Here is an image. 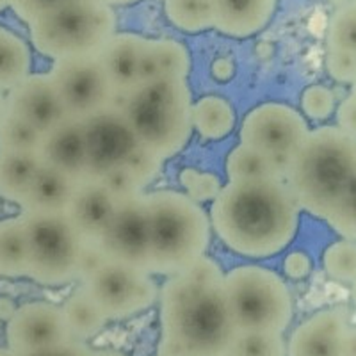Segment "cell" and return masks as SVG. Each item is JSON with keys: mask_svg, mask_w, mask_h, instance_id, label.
<instances>
[{"mask_svg": "<svg viewBox=\"0 0 356 356\" xmlns=\"http://www.w3.org/2000/svg\"><path fill=\"white\" fill-rule=\"evenodd\" d=\"M346 356H356V326H351L346 337Z\"/></svg>", "mask_w": 356, "mask_h": 356, "instance_id": "45", "label": "cell"}, {"mask_svg": "<svg viewBox=\"0 0 356 356\" xmlns=\"http://www.w3.org/2000/svg\"><path fill=\"white\" fill-rule=\"evenodd\" d=\"M162 356H227L237 337L225 292V273L202 257L170 276L159 292Z\"/></svg>", "mask_w": 356, "mask_h": 356, "instance_id": "1", "label": "cell"}, {"mask_svg": "<svg viewBox=\"0 0 356 356\" xmlns=\"http://www.w3.org/2000/svg\"><path fill=\"white\" fill-rule=\"evenodd\" d=\"M43 138L44 134L41 130L17 114L8 113L0 125V150L40 154Z\"/></svg>", "mask_w": 356, "mask_h": 356, "instance_id": "30", "label": "cell"}, {"mask_svg": "<svg viewBox=\"0 0 356 356\" xmlns=\"http://www.w3.org/2000/svg\"><path fill=\"white\" fill-rule=\"evenodd\" d=\"M97 244L109 260L148 269L150 219L146 207V193L118 200L116 212Z\"/></svg>", "mask_w": 356, "mask_h": 356, "instance_id": "13", "label": "cell"}, {"mask_svg": "<svg viewBox=\"0 0 356 356\" xmlns=\"http://www.w3.org/2000/svg\"><path fill=\"white\" fill-rule=\"evenodd\" d=\"M106 260L107 257L104 255V251L100 250L98 244L86 243L84 251H82V257H81V266H79V282L82 284V282L93 275L98 267L106 262Z\"/></svg>", "mask_w": 356, "mask_h": 356, "instance_id": "40", "label": "cell"}, {"mask_svg": "<svg viewBox=\"0 0 356 356\" xmlns=\"http://www.w3.org/2000/svg\"><path fill=\"white\" fill-rule=\"evenodd\" d=\"M337 127L356 139V97L349 95L337 106Z\"/></svg>", "mask_w": 356, "mask_h": 356, "instance_id": "42", "label": "cell"}, {"mask_svg": "<svg viewBox=\"0 0 356 356\" xmlns=\"http://www.w3.org/2000/svg\"><path fill=\"white\" fill-rule=\"evenodd\" d=\"M326 70L333 81L353 86L356 82V54L328 50L326 52Z\"/></svg>", "mask_w": 356, "mask_h": 356, "instance_id": "37", "label": "cell"}, {"mask_svg": "<svg viewBox=\"0 0 356 356\" xmlns=\"http://www.w3.org/2000/svg\"><path fill=\"white\" fill-rule=\"evenodd\" d=\"M145 38L132 33H116L104 47L98 59L120 98L139 84V68Z\"/></svg>", "mask_w": 356, "mask_h": 356, "instance_id": "19", "label": "cell"}, {"mask_svg": "<svg viewBox=\"0 0 356 356\" xmlns=\"http://www.w3.org/2000/svg\"><path fill=\"white\" fill-rule=\"evenodd\" d=\"M225 292L237 332L282 333L294 314L292 294L280 275L262 266H239L225 275Z\"/></svg>", "mask_w": 356, "mask_h": 356, "instance_id": "7", "label": "cell"}, {"mask_svg": "<svg viewBox=\"0 0 356 356\" xmlns=\"http://www.w3.org/2000/svg\"><path fill=\"white\" fill-rule=\"evenodd\" d=\"M348 314L324 308L298 326L287 342V356H346Z\"/></svg>", "mask_w": 356, "mask_h": 356, "instance_id": "16", "label": "cell"}, {"mask_svg": "<svg viewBox=\"0 0 356 356\" xmlns=\"http://www.w3.org/2000/svg\"><path fill=\"white\" fill-rule=\"evenodd\" d=\"M68 324L59 305L31 301L15 308L6 324V348L17 356L33 355L70 342Z\"/></svg>", "mask_w": 356, "mask_h": 356, "instance_id": "14", "label": "cell"}, {"mask_svg": "<svg viewBox=\"0 0 356 356\" xmlns=\"http://www.w3.org/2000/svg\"><path fill=\"white\" fill-rule=\"evenodd\" d=\"M0 356H17V355H15V353H13L11 349L0 348Z\"/></svg>", "mask_w": 356, "mask_h": 356, "instance_id": "49", "label": "cell"}, {"mask_svg": "<svg viewBox=\"0 0 356 356\" xmlns=\"http://www.w3.org/2000/svg\"><path fill=\"white\" fill-rule=\"evenodd\" d=\"M93 349L89 348L84 342H77V340H70L66 344L56 346V348L44 349V351L33 353V355L25 356H91Z\"/></svg>", "mask_w": 356, "mask_h": 356, "instance_id": "43", "label": "cell"}, {"mask_svg": "<svg viewBox=\"0 0 356 356\" xmlns=\"http://www.w3.org/2000/svg\"><path fill=\"white\" fill-rule=\"evenodd\" d=\"M41 166L40 154L0 150V198L20 207Z\"/></svg>", "mask_w": 356, "mask_h": 356, "instance_id": "23", "label": "cell"}, {"mask_svg": "<svg viewBox=\"0 0 356 356\" xmlns=\"http://www.w3.org/2000/svg\"><path fill=\"white\" fill-rule=\"evenodd\" d=\"M29 241V278L44 287L79 282L86 241L66 214H22Z\"/></svg>", "mask_w": 356, "mask_h": 356, "instance_id": "8", "label": "cell"}, {"mask_svg": "<svg viewBox=\"0 0 356 356\" xmlns=\"http://www.w3.org/2000/svg\"><path fill=\"white\" fill-rule=\"evenodd\" d=\"M157 356H162V355H157Z\"/></svg>", "mask_w": 356, "mask_h": 356, "instance_id": "54", "label": "cell"}, {"mask_svg": "<svg viewBox=\"0 0 356 356\" xmlns=\"http://www.w3.org/2000/svg\"><path fill=\"white\" fill-rule=\"evenodd\" d=\"M91 356H127V355H123V353H120V351H114V349H102V351L93 349Z\"/></svg>", "mask_w": 356, "mask_h": 356, "instance_id": "47", "label": "cell"}, {"mask_svg": "<svg viewBox=\"0 0 356 356\" xmlns=\"http://www.w3.org/2000/svg\"><path fill=\"white\" fill-rule=\"evenodd\" d=\"M355 171L356 139L339 127H319L292 157L285 182L301 211L326 221Z\"/></svg>", "mask_w": 356, "mask_h": 356, "instance_id": "3", "label": "cell"}, {"mask_svg": "<svg viewBox=\"0 0 356 356\" xmlns=\"http://www.w3.org/2000/svg\"><path fill=\"white\" fill-rule=\"evenodd\" d=\"M68 2H73V0H9V8L15 11L18 18H22L29 25L47 13L68 4Z\"/></svg>", "mask_w": 356, "mask_h": 356, "instance_id": "38", "label": "cell"}, {"mask_svg": "<svg viewBox=\"0 0 356 356\" xmlns=\"http://www.w3.org/2000/svg\"><path fill=\"white\" fill-rule=\"evenodd\" d=\"M70 335L77 342H88L106 328L107 317L84 285H79L61 305Z\"/></svg>", "mask_w": 356, "mask_h": 356, "instance_id": "24", "label": "cell"}, {"mask_svg": "<svg viewBox=\"0 0 356 356\" xmlns=\"http://www.w3.org/2000/svg\"><path fill=\"white\" fill-rule=\"evenodd\" d=\"M326 222L340 237L356 241V171Z\"/></svg>", "mask_w": 356, "mask_h": 356, "instance_id": "34", "label": "cell"}, {"mask_svg": "<svg viewBox=\"0 0 356 356\" xmlns=\"http://www.w3.org/2000/svg\"><path fill=\"white\" fill-rule=\"evenodd\" d=\"M164 11L171 24L189 34L214 29L211 0H164Z\"/></svg>", "mask_w": 356, "mask_h": 356, "instance_id": "29", "label": "cell"}, {"mask_svg": "<svg viewBox=\"0 0 356 356\" xmlns=\"http://www.w3.org/2000/svg\"><path fill=\"white\" fill-rule=\"evenodd\" d=\"M113 6L102 0H73L29 24L34 49L54 63L98 57L116 34Z\"/></svg>", "mask_w": 356, "mask_h": 356, "instance_id": "6", "label": "cell"}, {"mask_svg": "<svg viewBox=\"0 0 356 356\" xmlns=\"http://www.w3.org/2000/svg\"><path fill=\"white\" fill-rule=\"evenodd\" d=\"M81 285L109 321L129 319L148 310L161 292L148 269L109 259Z\"/></svg>", "mask_w": 356, "mask_h": 356, "instance_id": "9", "label": "cell"}, {"mask_svg": "<svg viewBox=\"0 0 356 356\" xmlns=\"http://www.w3.org/2000/svg\"><path fill=\"white\" fill-rule=\"evenodd\" d=\"M8 111L24 118L43 134L68 118L50 73H31L17 88L8 91Z\"/></svg>", "mask_w": 356, "mask_h": 356, "instance_id": "15", "label": "cell"}, {"mask_svg": "<svg viewBox=\"0 0 356 356\" xmlns=\"http://www.w3.org/2000/svg\"><path fill=\"white\" fill-rule=\"evenodd\" d=\"M235 65L230 57H219L216 59L214 65H212V75L218 81H228V79L234 77Z\"/></svg>", "mask_w": 356, "mask_h": 356, "instance_id": "44", "label": "cell"}, {"mask_svg": "<svg viewBox=\"0 0 356 356\" xmlns=\"http://www.w3.org/2000/svg\"><path fill=\"white\" fill-rule=\"evenodd\" d=\"M143 148L166 161L182 152L193 134V95L186 79L139 82L118 100Z\"/></svg>", "mask_w": 356, "mask_h": 356, "instance_id": "5", "label": "cell"}, {"mask_svg": "<svg viewBox=\"0 0 356 356\" xmlns=\"http://www.w3.org/2000/svg\"><path fill=\"white\" fill-rule=\"evenodd\" d=\"M227 356H287L282 333L239 332Z\"/></svg>", "mask_w": 356, "mask_h": 356, "instance_id": "32", "label": "cell"}, {"mask_svg": "<svg viewBox=\"0 0 356 356\" xmlns=\"http://www.w3.org/2000/svg\"><path fill=\"white\" fill-rule=\"evenodd\" d=\"M228 182H237V180H255V178H271L282 177L275 159L269 157L264 152L251 148L241 143L228 154L227 166Z\"/></svg>", "mask_w": 356, "mask_h": 356, "instance_id": "28", "label": "cell"}, {"mask_svg": "<svg viewBox=\"0 0 356 356\" xmlns=\"http://www.w3.org/2000/svg\"><path fill=\"white\" fill-rule=\"evenodd\" d=\"M44 166L66 175L75 182L88 178V145L84 122L66 118L65 122L44 134L40 148Z\"/></svg>", "mask_w": 356, "mask_h": 356, "instance_id": "17", "label": "cell"}, {"mask_svg": "<svg viewBox=\"0 0 356 356\" xmlns=\"http://www.w3.org/2000/svg\"><path fill=\"white\" fill-rule=\"evenodd\" d=\"M301 207L285 178L237 180L211 207V225L228 250L250 259L284 251L298 234Z\"/></svg>", "mask_w": 356, "mask_h": 356, "instance_id": "2", "label": "cell"}, {"mask_svg": "<svg viewBox=\"0 0 356 356\" xmlns=\"http://www.w3.org/2000/svg\"><path fill=\"white\" fill-rule=\"evenodd\" d=\"M8 97L4 95V91L0 89V125L4 122V118L8 116Z\"/></svg>", "mask_w": 356, "mask_h": 356, "instance_id": "46", "label": "cell"}, {"mask_svg": "<svg viewBox=\"0 0 356 356\" xmlns=\"http://www.w3.org/2000/svg\"><path fill=\"white\" fill-rule=\"evenodd\" d=\"M6 8H9V0H0V11H4Z\"/></svg>", "mask_w": 356, "mask_h": 356, "instance_id": "50", "label": "cell"}, {"mask_svg": "<svg viewBox=\"0 0 356 356\" xmlns=\"http://www.w3.org/2000/svg\"><path fill=\"white\" fill-rule=\"evenodd\" d=\"M31 50L18 34L0 27V89L11 91L31 75Z\"/></svg>", "mask_w": 356, "mask_h": 356, "instance_id": "27", "label": "cell"}, {"mask_svg": "<svg viewBox=\"0 0 356 356\" xmlns=\"http://www.w3.org/2000/svg\"><path fill=\"white\" fill-rule=\"evenodd\" d=\"M303 114L314 122H326L337 111V97L328 86H308L300 98Z\"/></svg>", "mask_w": 356, "mask_h": 356, "instance_id": "36", "label": "cell"}, {"mask_svg": "<svg viewBox=\"0 0 356 356\" xmlns=\"http://www.w3.org/2000/svg\"><path fill=\"white\" fill-rule=\"evenodd\" d=\"M351 95H355V97H356V82L351 86Z\"/></svg>", "mask_w": 356, "mask_h": 356, "instance_id": "52", "label": "cell"}, {"mask_svg": "<svg viewBox=\"0 0 356 356\" xmlns=\"http://www.w3.org/2000/svg\"><path fill=\"white\" fill-rule=\"evenodd\" d=\"M88 145V178L102 180L122 168H129L143 150L120 104L84 122Z\"/></svg>", "mask_w": 356, "mask_h": 356, "instance_id": "12", "label": "cell"}, {"mask_svg": "<svg viewBox=\"0 0 356 356\" xmlns=\"http://www.w3.org/2000/svg\"><path fill=\"white\" fill-rule=\"evenodd\" d=\"M180 186L186 189V195L195 202H214L221 193V182L211 171H200L196 168H186L180 171Z\"/></svg>", "mask_w": 356, "mask_h": 356, "instance_id": "35", "label": "cell"}, {"mask_svg": "<svg viewBox=\"0 0 356 356\" xmlns=\"http://www.w3.org/2000/svg\"><path fill=\"white\" fill-rule=\"evenodd\" d=\"M77 186L79 182L43 164L22 202V214H66Z\"/></svg>", "mask_w": 356, "mask_h": 356, "instance_id": "21", "label": "cell"}, {"mask_svg": "<svg viewBox=\"0 0 356 356\" xmlns=\"http://www.w3.org/2000/svg\"><path fill=\"white\" fill-rule=\"evenodd\" d=\"M0 267L6 278L27 276L29 241L22 216L0 221Z\"/></svg>", "mask_w": 356, "mask_h": 356, "instance_id": "26", "label": "cell"}, {"mask_svg": "<svg viewBox=\"0 0 356 356\" xmlns=\"http://www.w3.org/2000/svg\"><path fill=\"white\" fill-rule=\"evenodd\" d=\"M150 219L152 275L175 276L205 257L211 243V218L198 202L178 191L146 193Z\"/></svg>", "mask_w": 356, "mask_h": 356, "instance_id": "4", "label": "cell"}, {"mask_svg": "<svg viewBox=\"0 0 356 356\" xmlns=\"http://www.w3.org/2000/svg\"><path fill=\"white\" fill-rule=\"evenodd\" d=\"M307 120L287 104L267 102L246 114L241 125V143L273 157L282 173H287L292 157L308 138Z\"/></svg>", "mask_w": 356, "mask_h": 356, "instance_id": "10", "label": "cell"}, {"mask_svg": "<svg viewBox=\"0 0 356 356\" xmlns=\"http://www.w3.org/2000/svg\"><path fill=\"white\" fill-rule=\"evenodd\" d=\"M328 50L356 54V0L346 2L333 13L326 34Z\"/></svg>", "mask_w": 356, "mask_h": 356, "instance_id": "33", "label": "cell"}, {"mask_svg": "<svg viewBox=\"0 0 356 356\" xmlns=\"http://www.w3.org/2000/svg\"><path fill=\"white\" fill-rule=\"evenodd\" d=\"M102 182L109 187L111 193H113L118 200L138 195V193H145V189H143V186L139 184V180L134 177V173L129 168H122V170L113 171V173L107 175L106 178H102Z\"/></svg>", "mask_w": 356, "mask_h": 356, "instance_id": "39", "label": "cell"}, {"mask_svg": "<svg viewBox=\"0 0 356 356\" xmlns=\"http://www.w3.org/2000/svg\"><path fill=\"white\" fill-rule=\"evenodd\" d=\"M191 72V54L177 40H146L143 43L139 82L155 79H186Z\"/></svg>", "mask_w": 356, "mask_h": 356, "instance_id": "22", "label": "cell"}, {"mask_svg": "<svg viewBox=\"0 0 356 356\" xmlns=\"http://www.w3.org/2000/svg\"><path fill=\"white\" fill-rule=\"evenodd\" d=\"M284 273L291 280H303L312 273V259L305 251H291L284 260Z\"/></svg>", "mask_w": 356, "mask_h": 356, "instance_id": "41", "label": "cell"}, {"mask_svg": "<svg viewBox=\"0 0 356 356\" xmlns=\"http://www.w3.org/2000/svg\"><path fill=\"white\" fill-rule=\"evenodd\" d=\"M49 73L73 120L88 122L120 100L98 57L57 61Z\"/></svg>", "mask_w": 356, "mask_h": 356, "instance_id": "11", "label": "cell"}, {"mask_svg": "<svg viewBox=\"0 0 356 356\" xmlns=\"http://www.w3.org/2000/svg\"><path fill=\"white\" fill-rule=\"evenodd\" d=\"M0 276H2V267H0Z\"/></svg>", "mask_w": 356, "mask_h": 356, "instance_id": "53", "label": "cell"}, {"mask_svg": "<svg viewBox=\"0 0 356 356\" xmlns=\"http://www.w3.org/2000/svg\"><path fill=\"white\" fill-rule=\"evenodd\" d=\"M351 296H353V301H355V305H356V282L351 285Z\"/></svg>", "mask_w": 356, "mask_h": 356, "instance_id": "51", "label": "cell"}, {"mask_svg": "<svg viewBox=\"0 0 356 356\" xmlns=\"http://www.w3.org/2000/svg\"><path fill=\"white\" fill-rule=\"evenodd\" d=\"M323 267L326 275L340 284L356 282V241L339 239L328 244L323 253Z\"/></svg>", "mask_w": 356, "mask_h": 356, "instance_id": "31", "label": "cell"}, {"mask_svg": "<svg viewBox=\"0 0 356 356\" xmlns=\"http://www.w3.org/2000/svg\"><path fill=\"white\" fill-rule=\"evenodd\" d=\"M109 6H123V4H132V2H138V0H102Z\"/></svg>", "mask_w": 356, "mask_h": 356, "instance_id": "48", "label": "cell"}, {"mask_svg": "<svg viewBox=\"0 0 356 356\" xmlns=\"http://www.w3.org/2000/svg\"><path fill=\"white\" fill-rule=\"evenodd\" d=\"M237 114L227 98L209 95L193 106V129L209 141H219L235 129Z\"/></svg>", "mask_w": 356, "mask_h": 356, "instance_id": "25", "label": "cell"}, {"mask_svg": "<svg viewBox=\"0 0 356 356\" xmlns=\"http://www.w3.org/2000/svg\"><path fill=\"white\" fill-rule=\"evenodd\" d=\"M118 198L102 180L79 182L66 216L86 243L97 244L116 212Z\"/></svg>", "mask_w": 356, "mask_h": 356, "instance_id": "18", "label": "cell"}, {"mask_svg": "<svg viewBox=\"0 0 356 356\" xmlns=\"http://www.w3.org/2000/svg\"><path fill=\"white\" fill-rule=\"evenodd\" d=\"M214 29L225 36L250 38L275 15L276 0H211Z\"/></svg>", "mask_w": 356, "mask_h": 356, "instance_id": "20", "label": "cell"}]
</instances>
